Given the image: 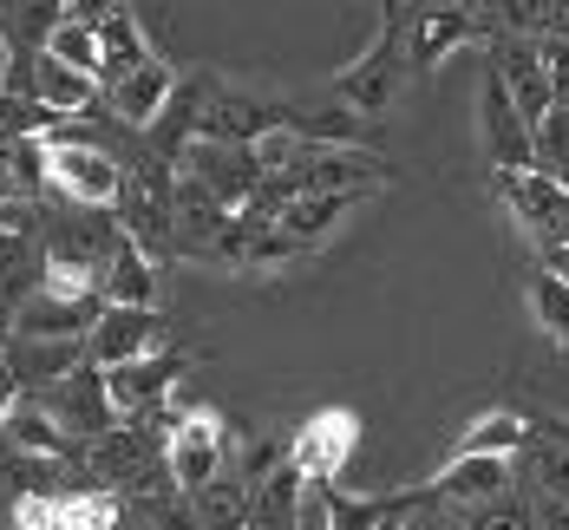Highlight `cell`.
I'll return each mask as SVG.
<instances>
[{"instance_id": "obj_1", "label": "cell", "mask_w": 569, "mask_h": 530, "mask_svg": "<svg viewBox=\"0 0 569 530\" xmlns=\"http://www.w3.org/2000/svg\"><path fill=\"white\" fill-rule=\"evenodd\" d=\"M47 190L66 210L112 217L118 203H124V190H131V171H124L118 151L86 138V118H79V124H59L53 138H47Z\"/></svg>"}, {"instance_id": "obj_2", "label": "cell", "mask_w": 569, "mask_h": 530, "mask_svg": "<svg viewBox=\"0 0 569 530\" xmlns=\"http://www.w3.org/2000/svg\"><path fill=\"white\" fill-rule=\"evenodd\" d=\"M164 432V471H171V491L197 498L203 484L229 478V426L210 407H164L158 419H144Z\"/></svg>"}, {"instance_id": "obj_3", "label": "cell", "mask_w": 569, "mask_h": 530, "mask_svg": "<svg viewBox=\"0 0 569 530\" xmlns=\"http://www.w3.org/2000/svg\"><path fill=\"white\" fill-rule=\"evenodd\" d=\"M406 20H412V7H387V20L367 40V53L335 72V106H347L353 118H380L393 106L399 79H406Z\"/></svg>"}, {"instance_id": "obj_4", "label": "cell", "mask_w": 569, "mask_h": 530, "mask_svg": "<svg viewBox=\"0 0 569 530\" xmlns=\"http://www.w3.org/2000/svg\"><path fill=\"white\" fill-rule=\"evenodd\" d=\"M353 446H360V412L353 407H321L288 432V466L301 471V484L328 491V484L347 471Z\"/></svg>"}, {"instance_id": "obj_5", "label": "cell", "mask_w": 569, "mask_h": 530, "mask_svg": "<svg viewBox=\"0 0 569 530\" xmlns=\"http://www.w3.org/2000/svg\"><path fill=\"white\" fill-rule=\"evenodd\" d=\"M471 40H491V13L485 7H458V0L412 7V20H406V72H439Z\"/></svg>"}, {"instance_id": "obj_6", "label": "cell", "mask_w": 569, "mask_h": 530, "mask_svg": "<svg viewBox=\"0 0 569 530\" xmlns=\"http://www.w3.org/2000/svg\"><path fill=\"white\" fill-rule=\"evenodd\" d=\"M177 171L190 177L217 210H229V217H242V210L262 197V183H269V177L256 171L249 144H210V138H197V144L183 151V164H177Z\"/></svg>"}, {"instance_id": "obj_7", "label": "cell", "mask_w": 569, "mask_h": 530, "mask_svg": "<svg viewBox=\"0 0 569 530\" xmlns=\"http://www.w3.org/2000/svg\"><path fill=\"white\" fill-rule=\"evenodd\" d=\"M190 367H197V353H190V348H164V353H151V360H138V367L106 373L112 412H118V419H158V412L171 407V393L183 387V373H190Z\"/></svg>"}, {"instance_id": "obj_8", "label": "cell", "mask_w": 569, "mask_h": 530, "mask_svg": "<svg viewBox=\"0 0 569 530\" xmlns=\"http://www.w3.org/2000/svg\"><path fill=\"white\" fill-rule=\"evenodd\" d=\"M498 190H505L511 217L523 223V236L537 242V256H550V249H563L569 242V183L563 177L517 171V177H498Z\"/></svg>"}, {"instance_id": "obj_9", "label": "cell", "mask_w": 569, "mask_h": 530, "mask_svg": "<svg viewBox=\"0 0 569 530\" xmlns=\"http://www.w3.org/2000/svg\"><path fill=\"white\" fill-rule=\"evenodd\" d=\"M164 314L158 308H106L99 314V328L86 334V360L99 367V373H118V367H138V360H151V353H164Z\"/></svg>"}, {"instance_id": "obj_10", "label": "cell", "mask_w": 569, "mask_h": 530, "mask_svg": "<svg viewBox=\"0 0 569 530\" xmlns=\"http://www.w3.org/2000/svg\"><path fill=\"white\" fill-rule=\"evenodd\" d=\"M478 131H485V151H491L498 177L537 171V131L523 124V112H517V99L505 92L498 72H485V86H478Z\"/></svg>"}, {"instance_id": "obj_11", "label": "cell", "mask_w": 569, "mask_h": 530, "mask_svg": "<svg viewBox=\"0 0 569 530\" xmlns=\"http://www.w3.org/2000/svg\"><path fill=\"white\" fill-rule=\"evenodd\" d=\"M40 407L53 412V426L66 432V439H72V446H79V452H86L92 439H106V432L118 426L112 393H106V373H99L92 360H86L72 380H59L53 393H40Z\"/></svg>"}, {"instance_id": "obj_12", "label": "cell", "mask_w": 569, "mask_h": 530, "mask_svg": "<svg viewBox=\"0 0 569 530\" xmlns=\"http://www.w3.org/2000/svg\"><path fill=\"white\" fill-rule=\"evenodd\" d=\"M498 53H491V72L505 79V92L517 99V112L530 131H543L550 112H557V92H550V66H543V47L537 40H517V33H498L491 40Z\"/></svg>"}, {"instance_id": "obj_13", "label": "cell", "mask_w": 569, "mask_h": 530, "mask_svg": "<svg viewBox=\"0 0 569 530\" xmlns=\"http://www.w3.org/2000/svg\"><path fill=\"white\" fill-rule=\"evenodd\" d=\"M177 79H183V72H177L171 59H151V66H138L131 79H118L112 92H106V106H112V124L151 131V124L164 118V106H171Z\"/></svg>"}, {"instance_id": "obj_14", "label": "cell", "mask_w": 569, "mask_h": 530, "mask_svg": "<svg viewBox=\"0 0 569 530\" xmlns=\"http://www.w3.org/2000/svg\"><path fill=\"white\" fill-rule=\"evenodd\" d=\"M523 446H530V419L517 407H491L452 439V459H446V466H465V459H505V466H511Z\"/></svg>"}, {"instance_id": "obj_15", "label": "cell", "mask_w": 569, "mask_h": 530, "mask_svg": "<svg viewBox=\"0 0 569 530\" xmlns=\"http://www.w3.org/2000/svg\"><path fill=\"white\" fill-rule=\"evenodd\" d=\"M99 53H106V66H99V86L112 92L118 79H131L138 66H151V40H144V20H138V7H106V20H99Z\"/></svg>"}, {"instance_id": "obj_16", "label": "cell", "mask_w": 569, "mask_h": 530, "mask_svg": "<svg viewBox=\"0 0 569 530\" xmlns=\"http://www.w3.org/2000/svg\"><path fill=\"white\" fill-rule=\"evenodd\" d=\"M47 282V242L40 230H0V314H13Z\"/></svg>"}, {"instance_id": "obj_17", "label": "cell", "mask_w": 569, "mask_h": 530, "mask_svg": "<svg viewBox=\"0 0 569 530\" xmlns=\"http://www.w3.org/2000/svg\"><path fill=\"white\" fill-rule=\"evenodd\" d=\"M99 294H106V308H158V262L124 236L112 262L99 269Z\"/></svg>"}, {"instance_id": "obj_18", "label": "cell", "mask_w": 569, "mask_h": 530, "mask_svg": "<svg viewBox=\"0 0 569 530\" xmlns=\"http://www.w3.org/2000/svg\"><path fill=\"white\" fill-rule=\"evenodd\" d=\"M33 99L47 106L53 118H66V124H79V118L92 112L99 99H106V86L99 79H86V72H72V66H59V59H33Z\"/></svg>"}, {"instance_id": "obj_19", "label": "cell", "mask_w": 569, "mask_h": 530, "mask_svg": "<svg viewBox=\"0 0 569 530\" xmlns=\"http://www.w3.org/2000/svg\"><path fill=\"white\" fill-rule=\"evenodd\" d=\"M301 471L288 466H276L269 478H256L249 484V530H295V511H301Z\"/></svg>"}, {"instance_id": "obj_20", "label": "cell", "mask_w": 569, "mask_h": 530, "mask_svg": "<svg viewBox=\"0 0 569 530\" xmlns=\"http://www.w3.org/2000/svg\"><path fill=\"white\" fill-rule=\"evenodd\" d=\"M523 301H530L537 334H543L550 348L569 353V282H563V276H550V269L537 262V269H530V282H523Z\"/></svg>"}, {"instance_id": "obj_21", "label": "cell", "mask_w": 569, "mask_h": 530, "mask_svg": "<svg viewBox=\"0 0 569 530\" xmlns=\"http://www.w3.org/2000/svg\"><path fill=\"white\" fill-rule=\"evenodd\" d=\"M190 511H197V524L203 530H249V484L229 471V478L203 484V491L190 498Z\"/></svg>"}, {"instance_id": "obj_22", "label": "cell", "mask_w": 569, "mask_h": 530, "mask_svg": "<svg viewBox=\"0 0 569 530\" xmlns=\"http://www.w3.org/2000/svg\"><path fill=\"white\" fill-rule=\"evenodd\" d=\"M47 59L72 66V72H86V79H99V66H106V53H99V20H79V13L66 7L59 33L47 40Z\"/></svg>"}, {"instance_id": "obj_23", "label": "cell", "mask_w": 569, "mask_h": 530, "mask_svg": "<svg viewBox=\"0 0 569 530\" xmlns=\"http://www.w3.org/2000/svg\"><path fill=\"white\" fill-rule=\"evenodd\" d=\"M537 47H543V66H550L557 112H569V33H550V40H537Z\"/></svg>"}, {"instance_id": "obj_24", "label": "cell", "mask_w": 569, "mask_h": 530, "mask_svg": "<svg viewBox=\"0 0 569 530\" xmlns=\"http://www.w3.org/2000/svg\"><path fill=\"white\" fill-rule=\"evenodd\" d=\"M439 518H446V504H439V498H426V504L406 518V530H439Z\"/></svg>"}, {"instance_id": "obj_25", "label": "cell", "mask_w": 569, "mask_h": 530, "mask_svg": "<svg viewBox=\"0 0 569 530\" xmlns=\"http://www.w3.org/2000/svg\"><path fill=\"white\" fill-rule=\"evenodd\" d=\"M20 407V387H13V373L0 367V426H7V412Z\"/></svg>"}, {"instance_id": "obj_26", "label": "cell", "mask_w": 569, "mask_h": 530, "mask_svg": "<svg viewBox=\"0 0 569 530\" xmlns=\"http://www.w3.org/2000/svg\"><path fill=\"white\" fill-rule=\"evenodd\" d=\"M543 269H550V276H563V282H569V242H563V249H550V256H543Z\"/></svg>"}, {"instance_id": "obj_27", "label": "cell", "mask_w": 569, "mask_h": 530, "mask_svg": "<svg viewBox=\"0 0 569 530\" xmlns=\"http://www.w3.org/2000/svg\"><path fill=\"white\" fill-rule=\"evenodd\" d=\"M0 334H7V314H0Z\"/></svg>"}]
</instances>
